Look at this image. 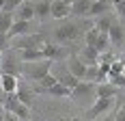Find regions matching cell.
I'll list each match as a JSON object with an SVG mask.
<instances>
[{
    "instance_id": "cell-41",
    "label": "cell",
    "mask_w": 125,
    "mask_h": 121,
    "mask_svg": "<svg viewBox=\"0 0 125 121\" xmlns=\"http://www.w3.org/2000/svg\"><path fill=\"white\" fill-rule=\"evenodd\" d=\"M123 60H125V59H123Z\"/></svg>"
},
{
    "instance_id": "cell-31",
    "label": "cell",
    "mask_w": 125,
    "mask_h": 121,
    "mask_svg": "<svg viewBox=\"0 0 125 121\" xmlns=\"http://www.w3.org/2000/svg\"><path fill=\"white\" fill-rule=\"evenodd\" d=\"M114 11L119 17H125V0H116L114 2Z\"/></svg>"
},
{
    "instance_id": "cell-4",
    "label": "cell",
    "mask_w": 125,
    "mask_h": 121,
    "mask_svg": "<svg viewBox=\"0 0 125 121\" xmlns=\"http://www.w3.org/2000/svg\"><path fill=\"white\" fill-rule=\"evenodd\" d=\"M43 43H45V37L41 33H28V35L15 37L11 48L15 52H20V50H28V48H43Z\"/></svg>"
},
{
    "instance_id": "cell-18",
    "label": "cell",
    "mask_w": 125,
    "mask_h": 121,
    "mask_svg": "<svg viewBox=\"0 0 125 121\" xmlns=\"http://www.w3.org/2000/svg\"><path fill=\"white\" fill-rule=\"evenodd\" d=\"M20 60L22 63H32V60H43V48H28V50H20Z\"/></svg>"
},
{
    "instance_id": "cell-34",
    "label": "cell",
    "mask_w": 125,
    "mask_h": 121,
    "mask_svg": "<svg viewBox=\"0 0 125 121\" xmlns=\"http://www.w3.org/2000/svg\"><path fill=\"white\" fill-rule=\"evenodd\" d=\"M97 121H114V115H112V112H108V115H104V117H99Z\"/></svg>"
},
{
    "instance_id": "cell-9",
    "label": "cell",
    "mask_w": 125,
    "mask_h": 121,
    "mask_svg": "<svg viewBox=\"0 0 125 121\" xmlns=\"http://www.w3.org/2000/svg\"><path fill=\"white\" fill-rule=\"evenodd\" d=\"M17 54V52H15ZM15 54H7V59H0V73H13V76H22V65H17Z\"/></svg>"
},
{
    "instance_id": "cell-2",
    "label": "cell",
    "mask_w": 125,
    "mask_h": 121,
    "mask_svg": "<svg viewBox=\"0 0 125 121\" xmlns=\"http://www.w3.org/2000/svg\"><path fill=\"white\" fill-rule=\"evenodd\" d=\"M52 65H54V60H32V63H24L22 65V76L28 78V80H32V82H39L43 76H48L52 72Z\"/></svg>"
},
{
    "instance_id": "cell-1",
    "label": "cell",
    "mask_w": 125,
    "mask_h": 121,
    "mask_svg": "<svg viewBox=\"0 0 125 121\" xmlns=\"http://www.w3.org/2000/svg\"><path fill=\"white\" fill-rule=\"evenodd\" d=\"M95 82H86V80H80L78 85L71 89V99H73L75 104H80V106H93V102L97 99V91H95Z\"/></svg>"
},
{
    "instance_id": "cell-16",
    "label": "cell",
    "mask_w": 125,
    "mask_h": 121,
    "mask_svg": "<svg viewBox=\"0 0 125 121\" xmlns=\"http://www.w3.org/2000/svg\"><path fill=\"white\" fill-rule=\"evenodd\" d=\"M80 59L84 60L86 65H95V63H99V50L95 48V46H82V50H80V54H78Z\"/></svg>"
},
{
    "instance_id": "cell-33",
    "label": "cell",
    "mask_w": 125,
    "mask_h": 121,
    "mask_svg": "<svg viewBox=\"0 0 125 121\" xmlns=\"http://www.w3.org/2000/svg\"><path fill=\"white\" fill-rule=\"evenodd\" d=\"M114 121H125V106H121V108L114 112Z\"/></svg>"
},
{
    "instance_id": "cell-28",
    "label": "cell",
    "mask_w": 125,
    "mask_h": 121,
    "mask_svg": "<svg viewBox=\"0 0 125 121\" xmlns=\"http://www.w3.org/2000/svg\"><path fill=\"white\" fill-rule=\"evenodd\" d=\"M97 37H99V30L95 28V24L84 30V46H95L97 43Z\"/></svg>"
},
{
    "instance_id": "cell-19",
    "label": "cell",
    "mask_w": 125,
    "mask_h": 121,
    "mask_svg": "<svg viewBox=\"0 0 125 121\" xmlns=\"http://www.w3.org/2000/svg\"><path fill=\"white\" fill-rule=\"evenodd\" d=\"M0 104L4 106L7 112H15V108H17L22 102H20L17 93H0Z\"/></svg>"
},
{
    "instance_id": "cell-26",
    "label": "cell",
    "mask_w": 125,
    "mask_h": 121,
    "mask_svg": "<svg viewBox=\"0 0 125 121\" xmlns=\"http://www.w3.org/2000/svg\"><path fill=\"white\" fill-rule=\"evenodd\" d=\"M95 48L99 50V54H104V52H110V48H112L110 35H108V33H99V37H97V43H95Z\"/></svg>"
},
{
    "instance_id": "cell-40",
    "label": "cell",
    "mask_w": 125,
    "mask_h": 121,
    "mask_svg": "<svg viewBox=\"0 0 125 121\" xmlns=\"http://www.w3.org/2000/svg\"><path fill=\"white\" fill-rule=\"evenodd\" d=\"M0 52H2V50H0Z\"/></svg>"
},
{
    "instance_id": "cell-35",
    "label": "cell",
    "mask_w": 125,
    "mask_h": 121,
    "mask_svg": "<svg viewBox=\"0 0 125 121\" xmlns=\"http://www.w3.org/2000/svg\"><path fill=\"white\" fill-rule=\"evenodd\" d=\"M4 121H20V119H17L13 112H7V115H4Z\"/></svg>"
},
{
    "instance_id": "cell-12",
    "label": "cell",
    "mask_w": 125,
    "mask_h": 121,
    "mask_svg": "<svg viewBox=\"0 0 125 121\" xmlns=\"http://www.w3.org/2000/svg\"><path fill=\"white\" fill-rule=\"evenodd\" d=\"M17 86H20V76L0 73V91H2V93H15Z\"/></svg>"
},
{
    "instance_id": "cell-36",
    "label": "cell",
    "mask_w": 125,
    "mask_h": 121,
    "mask_svg": "<svg viewBox=\"0 0 125 121\" xmlns=\"http://www.w3.org/2000/svg\"><path fill=\"white\" fill-rule=\"evenodd\" d=\"M4 115H7V110H4V106L0 104V121H4Z\"/></svg>"
},
{
    "instance_id": "cell-30",
    "label": "cell",
    "mask_w": 125,
    "mask_h": 121,
    "mask_svg": "<svg viewBox=\"0 0 125 121\" xmlns=\"http://www.w3.org/2000/svg\"><path fill=\"white\" fill-rule=\"evenodd\" d=\"M22 2H24V0H7V2H4V9H2V11L15 13V9H17V7H20Z\"/></svg>"
},
{
    "instance_id": "cell-39",
    "label": "cell",
    "mask_w": 125,
    "mask_h": 121,
    "mask_svg": "<svg viewBox=\"0 0 125 121\" xmlns=\"http://www.w3.org/2000/svg\"><path fill=\"white\" fill-rule=\"evenodd\" d=\"M22 121H32V119H22Z\"/></svg>"
},
{
    "instance_id": "cell-21",
    "label": "cell",
    "mask_w": 125,
    "mask_h": 121,
    "mask_svg": "<svg viewBox=\"0 0 125 121\" xmlns=\"http://www.w3.org/2000/svg\"><path fill=\"white\" fill-rule=\"evenodd\" d=\"M95 91H97V97H116L119 86H114L110 80H106V82H99L95 86Z\"/></svg>"
},
{
    "instance_id": "cell-38",
    "label": "cell",
    "mask_w": 125,
    "mask_h": 121,
    "mask_svg": "<svg viewBox=\"0 0 125 121\" xmlns=\"http://www.w3.org/2000/svg\"><path fill=\"white\" fill-rule=\"evenodd\" d=\"M4 2H7V0H0V11L4 9Z\"/></svg>"
},
{
    "instance_id": "cell-5",
    "label": "cell",
    "mask_w": 125,
    "mask_h": 121,
    "mask_svg": "<svg viewBox=\"0 0 125 121\" xmlns=\"http://www.w3.org/2000/svg\"><path fill=\"white\" fill-rule=\"evenodd\" d=\"M80 33H82V28L78 22H65L62 26H58L54 30V39L58 43H69V41H75L80 37Z\"/></svg>"
},
{
    "instance_id": "cell-8",
    "label": "cell",
    "mask_w": 125,
    "mask_h": 121,
    "mask_svg": "<svg viewBox=\"0 0 125 121\" xmlns=\"http://www.w3.org/2000/svg\"><path fill=\"white\" fill-rule=\"evenodd\" d=\"M69 15H71L69 0H52V17L54 20H67Z\"/></svg>"
},
{
    "instance_id": "cell-25",
    "label": "cell",
    "mask_w": 125,
    "mask_h": 121,
    "mask_svg": "<svg viewBox=\"0 0 125 121\" xmlns=\"http://www.w3.org/2000/svg\"><path fill=\"white\" fill-rule=\"evenodd\" d=\"M15 93H17V97H20V102L26 104V106H30V104H32V99H35V91H30L28 86H22V85H20Z\"/></svg>"
},
{
    "instance_id": "cell-3",
    "label": "cell",
    "mask_w": 125,
    "mask_h": 121,
    "mask_svg": "<svg viewBox=\"0 0 125 121\" xmlns=\"http://www.w3.org/2000/svg\"><path fill=\"white\" fill-rule=\"evenodd\" d=\"M112 106H114V97H97V99L93 102V106H88V108H86L84 119H86V121L99 119V117H104V115H108Z\"/></svg>"
},
{
    "instance_id": "cell-10",
    "label": "cell",
    "mask_w": 125,
    "mask_h": 121,
    "mask_svg": "<svg viewBox=\"0 0 125 121\" xmlns=\"http://www.w3.org/2000/svg\"><path fill=\"white\" fill-rule=\"evenodd\" d=\"M67 67H69V72L73 73L75 78H80V80H82V78H84V73H86V67H88V65L80 59V56H71V54H69V56H67Z\"/></svg>"
},
{
    "instance_id": "cell-11",
    "label": "cell",
    "mask_w": 125,
    "mask_h": 121,
    "mask_svg": "<svg viewBox=\"0 0 125 121\" xmlns=\"http://www.w3.org/2000/svg\"><path fill=\"white\" fill-rule=\"evenodd\" d=\"M15 20H28V22H32L35 20V2L32 0H24L17 9H15Z\"/></svg>"
},
{
    "instance_id": "cell-14",
    "label": "cell",
    "mask_w": 125,
    "mask_h": 121,
    "mask_svg": "<svg viewBox=\"0 0 125 121\" xmlns=\"http://www.w3.org/2000/svg\"><path fill=\"white\" fill-rule=\"evenodd\" d=\"M91 7H93V0H75V2H71V15L91 17Z\"/></svg>"
},
{
    "instance_id": "cell-22",
    "label": "cell",
    "mask_w": 125,
    "mask_h": 121,
    "mask_svg": "<svg viewBox=\"0 0 125 121\" xmlns=\"http://www.w3.org/2000/svg\"><path fill=\"white\" fill-rule=\"evenodd\" d=\"M114 22H116V20H114L112 13H106V15H99V17H97V22H95V28H97L99 33H108V30L112 28Z\"/></svg>"
},
{
    "instance_id": "cell-15",
    "label": "cell",
    "mask_w": 125,
    "mask_h": 121,
    "mask_svg": "<svg viewBox=\"0 0 125 121\" xmlns=\"http://www.w3.org/2000/svg\"><path fill=\"white\" fill-rule=\"evenodd\" d=\"M114 4L112 0H93V7H91V17H99V15H106V13H112Z\"/></svg>"
},
{
    "instance_id": "cell-27",
    "label": "cell",
    "mask_w": 125,
    "mask_h": 121,
    "mask_svg": "<svg viewBox=\"0 0 125 121\" xmlns=\"http://www.w3.org/2000/svg\"><path fill=\"white\" fill-rule=\"evenodd\" d=\"M13 22H15V15L9 11H0V30L2 33H9V28L13 26Z\"/></svg>"
},
{
    "instance_id": "cell-32",
    "label": "cell",
    "mask_w": 125,
    "mask_h": 121,
    "mask_svg": "<svg viewBox=\"0 0 125 121\" xmlns=\"http://www.w3.org/2000/svg\"><path fill=\"white\" fill-rule=\"evenodd\" d=\"M7 46H9V35L0 30V50L4 52V50H7Z\"/></svg>"
},
{
    "instance_id": "cell-24",
    "label": "cell",
    "mask_w": 125,
    "mask_h": 121,
    "mask_svg": "<svg viewBox=\"0 0 125 121\" xmlns=\"http://www.w3.org/2000/svg\"><path fill=\"white\" fill-rule=\"evenodd\" d=\"M56 82H58V80H56V76L50 72L48 76H43L39 82H35V85H37V89H35V91H37V93H43V91H48V89H50L52 85H56Z\"/></svg>"
},
{
    "instance_id": "cell-17",
    "label": "cell",
    "mask_w": 125,
    "mask_h": 121,
    "mask_svg": "<svg viewBox=\"0 0 125 121\" xmlns=\"http://www.w3.org/2000/svg\"><path fill=\"white\" fill-rule=\"evenodd\" d=\"M35 17L39 22L52 17V0H37L35 2Z\"/></svg>"
},
{
    "instance_id": "cell-20",
    "label": "cell",
    "mask_w": 125,
    "mask_h": 121,
    "mask_svg": "<svg viewBox=\"0 0 125 121\" xmlns=\"http://www.w3.org/2000/svg\"><path fill=\"white\" fill-rule=\"evenodd\" d=\"M108 35H110V41H112L114 48H121V46H123V41H125V28H123L121 24H116V22H114L112 28L108 30Z\"/></svg>"
},
{
    "instance_id": "cell-37",
    "label": "cell",
    "mask_w": 125,
    "mask_h": 121,
    "mask_svg": "<svg viewBox=\"0 0 125 121\" xmlns=\"http://www.w3.org/2000/svg\"><path fill=\"white\" fill-rule=\"evenodd\" d=\"M56 121H78L75 117H61V119H56Z\"/></svg>"
},
{
    "instance_id": "cell-7",
    "label": "cell",
    "mask_w": 125,
    "mask_h": 121,
    "mask_svg": "<svg viewBox=\"0 0 125 121\" xmlns=\"http://www.w3.org/2000/svg\"><path fill=\"white\" fill-rule=\"evenodd\" d=\"M43 56H45L48 60L58 63V60H67L69 50L65 48V46H58V43H50V41H45V43H43Z\"/></svg>"
},
{
    "instance_id": "cell-29",
    "label": "cell",
    "mask_w": 125,
    "mask_h": 121,
    "mask_svg": "<svg viewBox=\"0 0 125 121\" xmlns=\"http://www.w3.org/2000/svg\"><path fill=\"white\" fill-rule=\"evenodd\" d=\"M17 119L22 121V119H30V106H26V104H20L17 108H15V112H13Z\"/></svg>"
},
{
    "instance_id": "cell-13",
    "label": "cell",
    "mask_w": 125,
    "mask_h": 121,
    "mask_svg": "<svg viewBox=\"0 0 125 121\" xmlns=\"http://www.w3.org/2000/svg\"><path fill=\"white\" fill-rule=\"evenodd\" d=\"M28 33H32V24H30L28 20H15L7 35H9V39H15V37L28 35Z\"/></svg>"
},
{
    "instance_id": "cell-23",
    "label": "cell",
    "mask_w": 125,
    "mask_h": 121,
    "mask_svg": "<svg viewBox=\"0 0 125 121\" xmlns=\"http://www.w3.org/2000/svg\"><path fill=\"white\" fill-rule=\"evenodd\" d=\"M43 93H48V95H52V97H69V95H71V89H67L65 85L56 82V85H52L50 89L43 91Z\"/></svg>"
},
{
    "instance_id": "cell-6",
    "label": "cell",
    "mask_w": 125,
    "mask_h": 121,
    "mask_svg": "<svg viewBox=\"0 0 125 121\" xmlns=\"http://www.w3.org/2000/svg\"><path fill=\"white\" fill-rule=\"evenodd\" d=\"M52 73H54L56 80H58L61 85H65L67 89H73V86L80 82V78H75L73 73L69 72L67 63H65V65H56V63H54V65H52Z\"/></svg>"
}]
</instances>
